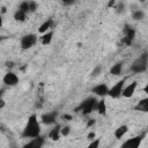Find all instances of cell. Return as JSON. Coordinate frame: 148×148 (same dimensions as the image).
<instances>
[{
  "instance_id": "obj_15",
  "label": "cell",
  "mask_w": 148,
  "mask_h": 148,
  "mask_svg": "<svg viewBox=\"0 0 148 148\" xmlns=\"http://www.w3.org/2000/svg\"><path fill=\"white\" fill-rule=\"evenodd\" d=\"M52 24H53V20L52 18H47L45 22H43L40 25H39V29H38V32L44 35L46 32H49V30L52 28Z\"/></svg>"
},
{
  "instance_id": "obj_24",
  "label": "cell",
  "mask_w": 148,
  "mask_h": 148,
  "mask_svg": "<svg viewBox=\"0 0 148 148\" xmlns=\"http://www.w3.org/2000/svg\"><path fill=\"white\" fill-rule=\"evenodd\" d=\"M113 9H114L116 14H123V13L126 10V7H125V2H123V1H120V2H117V3H116V6L113 7Z\"/></svg>"
},
{
  "instance_id": "obj_9",
  "label": "cell",
  "mask_w": 148,
  "mask_h": 148,
  "mask_svg": "<svg viewBox=\"0 0 148 148\" xmlns=\"http://www.w3.org/2000/svg\"><path fill=\"white\" fill-rule=\"evenodd\" d=\"M2 81H3V83H5L6 86H8V87H14V86H16V84L18 83L20 80H18V76H17L15 73L8 72V73L5 74Z\"/></svg>"
},
{
  "instance_id": "obj_20",
  "label": "cell",
  "mask_w": 148,
  "mask_h": 148,
  "mask_svg": "<svg viewBox=\"0 0 148 148\" xmlns=\"http://www.w3.org/2000/svg\"><path fill=\"white\" fill-rule=\"evenodd\" d=\"M132 18L134 21H142L145 18V12L142 9H135L132 12Z\"/></svg>"
},
{
  "instance_id": "obj_19",
  "label": "cell",
  "mask_w": 148,
  "mask_h": 148,
  "mask_svg": "<svg viewBox=\"0 0 148 148\" xmlns=\"http://www.w3.org/2000/svg\"><path fill=\"white\" fill-rule=\"evenodd\" d=\"M52 37H53V31H49V32L42 35V37H40V43H42L43 45H49V44L51 43V40H52Z\"/></svg>"
},
{
  "instance_id": "obj_23",
  "label": "cell",
  "mask_w": 148,
  "mask_h": 148,
  "mask_svg": "<svg viewBox=\"0 0 148 148\" xmlns=\"http://www.w3.org/2000/svg\"><path fill=\"white\" fill-rule=\"evenodd\" d=\"M17 9H20V10L27 13V14L30 13V1H22V2H20Z\"/></svg>"
},
{
  "instance_id": "obj_18",
  "label": "cell",
  "mask_w": 148,
  "mask_h": 148,
  "mask_svg": "<svg viewBox=\"0 0 148 148\" xmlns=\"http://www.w3.org/2000/svg\"><path fill=\"white\" fill-rule=\"evenodd\" d=\"M96 110H97V112H98L101 116H105V114H106V103H105V101H104L103 98H102L101 101H98Z\"/></svg>"
},
{
  "instance_id": "obj_26",
  "label": "cell",
  "mask_w": 148,
  "mask_h": 148,
  "mask_svg": "<svg viewBox=\"0 0 148 148\" xmlns=\"http://www.w3.org/2000/svg\"><path fill=\"white\" fill-rule=\"evenodd\" d=\"M71 133V127L69 126H62L61 127V135L62 136H67Z\"/></svg>"
},
{
  "instance_id": "obj_12",
  "label": "cell",
  "mask_w": 148,
  "mask_h": 148,
  "mask_svg": "<svg viewBox=\"0 0 148 148\" xmlns=\"http://www.w3.org/2000/svg\"><path fill=\"white\" fill-rule=\"evenodd\" d=\"M135 89H136V82H135V81H133V82H131L130 84L125 86V88H124V90H123V95H121V96H124V97H126V98H130V97H132V96L134 95Z\"/></svg>"
},
{
  "instance_id": "obj_33",
  "label": "cell",
  "mask_w": 148,
  "mask_h": 148,
  "mask_svg": "<svg viewBox=\"0 0 148 148\" xmlns=\"http://www.w3.org/2000/svg\"><path fill=\"white\" fill-rule=\"evenodd\" d=\"M143 92H146V94L148 95V81H147V83H146V86L143 87Z\"/></svg>"
},
{
  "instance_id": "obj_4",
  "label": "cell",
  "mask_w": 148,
  "mask_h": 148,
  "mask_svg": "<svg viewBox=\"0 0 148 148\" xmlns=\"http://www.w3.org/2000/svg\"><path fill=\"white\" fill-rule=\"evenodd\" d=\"M145 136H146L145 133H141L139 135L132 136V138L127 139L126 141H124L123 145L120 146V148H140V146H141Z\"/></svg>"
},
{
  "instance_id": "obj_35",
  "label": "cell",
  "mask_w": 148,
  "mask_h": 148,
  "mask_svg": "<svg viewBox=\"0 0 148 148\" xmlns=\"http://www.w3.org/2000/svg\"><path fill=\"white\" fill-rule=\"evenodd\" d=\"M5 12H6V7H2L1 8V13H5Z\"/></svg>"
},
{
  "instance_id": "obj_5",
  "label": "cell",
  "mask_w": 148,
  "mask_h": 148,
  "mask_svg": "<svg viewBox=\"0 0 148 148\" xmlns=\"http://www.w3.org/2000/svg\"><path fill=\"white\" fill-rule=\"evenodd\" d=\"M125 81H126V77L121 79L120 81L116 82L110 89H109V96L111 98H119L121 95H123V90L125 88Z\"/></svg>"
},
{
  "instance_id": "obj_25",
  "label": "cell",
  "mask_w": 148,
  "mask_h": 148,
  "mask_svg": "<svg viewBox=\"0 0 148 148\" xmlns=\"http://www.w3.org/2000/svg\"><path fill=\"white\" fill-rule=\"evenodd\" d=\"M101 145V139H94L92 141H90L88 148H99Z\"/></svg>"
},
{
  "instance_id": "obj_1",
  "label": "cell",
  "mask_w": 148,
  "mask_h": 148,
  "mask_svg": "<svg viewBox=\"0 0 148 148\" xmlns=\"http://www.w3.org/2000/svg\"><path fill=\"white\" fill-rule=\"evenodd\" d=\"M40 135V125L36 114H31L28 118V121L22 131V138L24 139H34Z\"/></svg>"
},
{
  "instance_id": "obj_22",
  "label": "cell",
  "mask_w": 148,
  "mask_h": 148,
  "mask_svg": "<svg viewBox=\"0 0 148 148\" xmlns=\"http://www.w3.org/2000/svg\"><path fill=\"white\" fill-rule=\"evenodd\" d=\"M102 72H103V67H102V65H97V66H95L94 69L91 71V73H90V77H91V79H96V77H98V76L102 74Z\"/></svg>"
},
{
  "instance_id": "obj_14",
  "label": "cell",
  "mask_w": 148,
  "mask_h": 148,
  "mask_svg": "<svg viewBox=\"0 0 148 148\" xmlns=\"http://www.w3.org/2000/svg\"><path fill=\"white\" fill-rule=\"evenodd\" d=\"M61 136V126L60 125H56L50 132H49V138L53 141L59 140Z\"/></svg>"
},
{
  "instance_id": "obj_13",
  "label": "cell",
  "mask_w": 148,
  "mask_h": 148,
  "mask_svg": "<svg viewBox=\"0 0 148 148\" xmlns=\"http://www.w3.org/2000/svg\"><path fill=\"white\" fill-rule=\"evenodd\" d=\"M134 110H135V111H140V112L148 113V97L140 99V101L135 104Z\"/></svg>"
},
{
  "instance_id": "obj_28",
  "label": "cell",
  "mask_w": 148,
  "mask_h": 148,
  "mask_svg": "<svg viewBox=\"0 0 148 148\" xmlns=\"http://www.w3.org/2000/svg\"><path fill=\"white\" fill-rule=\"evenodd\" d=\"M95 136H96V134H95V132H92V131H91V132H89V133H88V135H87V138H88L90 141H92V140L95 139Z\"/></svg>"
},
{
  "instance_id": "obj_30",
  "label": "cell",
  "mask_w": 148,
  "mask_h": 148,
  "mask_svg": "<svg viewBox=\"0 0 148 148\" xmlns=\"http://www.w3.org/2000/svg\"><path fill=\"white\" fill-rule=\"evenodd\" d=\"M73 3H74V0H72V1H62V5L64 6H71Z\"/></svg>"
},
{
  "instance_id": "obj_10",
  "label": "cell",
  "mask_w": 148,
  "mask_h": 148,
  "mask_svg": "<svg viewBox=\"0 0 148 148\" xmlns=\"http://www.w3.org/2000/svg\"><path fill=\"white\" fill-rule=\"evenodd\" d=\"M44 142H45V139L42 135H39V136L34 138L30 141H28L25 145H23L22 148H43Z\"/></svg>"
},
{
  "instance_id": "obj_16",
  "label": "cell",
  "mask_w": 148,
  "mask_h": 148,
  "mask_svg": "<svg viewBox=\"0 0 148 148\" xmlns=\"http://www.w3.org/2000/svg\"><path fill=\"white\" fill-rule=\"evenodd\" d=\"M123 66H124V62H123V61L116 62V64L110 68V73H111L112 75H114V76L121 75V73H123Z\"/></svg>"
},
{
  "instance_id": "obj_34",
  "label": "cell",
  "mask_w": 148,
  "mask_h": 148,
  "mask_svg": "<svg viewBox=\"0 0 148 148\" xmlns=\"http://www.w3.org/2000/svg\"><path fill=\"white\" fill-rule=\"evenodd\" d=\"M0 102H1V103H0V108L2 109V108H3V105H5V101H3V99H1Z\"/></svg>"
},
{
  "instance_id": "obj_31",
  "label": "cell",
  "mask_w": 148,
  "mask_h": 148,
  "mask_svg": "<svg viewBox=\"0 0 148 148\" xmlns=\"http://www.w3.org/2000/svg\"><path fill=\"white\" fill-rule=\"evenodd\" d=\"M95 123H96V121H95V119H89V121H88L87 126H88V127H90V126H92Z\"/></svg>"
},
{
  "instance_id": "obj_3",
  "label": "cell",
  "mask_w": 148,
  "mask_h": 148,
  "mask_svg": "<svg viewBox=\"0 0 148 148\" xmlns=\"http://www.w3.org/2000/svg\"><path fill=\"white\" fill-rule=\"evenodd\" d=\"M97 103H98V101L95 97H88V98H86L84 101H82L80 103V105L75 109V111L81 112L83 116L90 114L92 112V110L97 108Z\"/></svg>"
},
{
  "instance_id": "obj_17",
  "label": "cell",
  "mask_w": 148,
  "mask_h": 148,
  "mask_svg": "<svg viewBox=\"0 0 148 148\" xmlns=\"http://www.w3.org/2000/svg\"><path fill=\"white\" fill-rule=\"evenodd\" d=\"M127 131H128V127H127L126 125H120V126L117 127L116 131H114V138L118 139V140H120V139L127 133Z\"/></svg>"
},
{
  "instance_id": "obj_32",
  "label": "cell",
  "mask_w": 148,
  "mask_h": 148,
  "mask_svg": "<svg viewBox=\"0 0 148 148\" xmlns=\"http://www.w3.org/2000/svg\"><path fill=\"white\" fill-rule=\"evenodd\" d=\"M62 118H64V119H66V120H71L73 117H72L71 114H64V117H62Z\"/></svg>"
},
{
  "instance_id": "obj_8",
  "label": "cell",
  "mask_w": 148,
  "mask_h": 148,
  "mask_svg": "<svg viewBox=\"0 0 148 148\" xmlns=\"http://www.w3.org/2000/svg\"><path fill=\"white\" fill-rule=\"evenodd\" d=\"M57 117H58V111H50V112L43 113L40 116V120L45 125H52L56 123Z\"/></svg>"
},
{
  "instance_id": "obj_27",
  "label": "cell",
  "mask_w": 148,
  "mask_h": 148,
  "mask_svg": "<svg viewBox=\"0 0 148 148\" xmlns=\"http://www.w3.org/2000/svg\"><path fill=\"white\" fill-rule=\"evenodd\" d=\"M37 7H38V5L35 1H30V13H34L37 9Z\"/></svg>"
},
{
  "instance_id": "obj_11",
  "label": "cell",
  "mask_w": 148,
  "mask_h": 148,
  "mask_svg": "<svg viewBox=\"0 0 148 148\" xmlns=\"http://www.w3.org/2000/svg\"><path fill=\"white\" fill-rule=\"evenodd\" d=\"M109 89H110V88H109L105 83H99V84H97V86L92 87L91 92H92V94H95L96 96L104 97V96H106V95L109 94Z\"/></svg>"
},
{
  "instance_id": "obj_29",
  "label": "cell",
  "mask_w": 148,
  "mask_h": 148,
  "mask_svg": "<svg viewBox=\"0 0 148 148\" xmlns=\"http://www.w3.org/2000/svg\"><path fill=\"white\" fill-rule=\"evenodd\" d=\"M114 6H116V1H114V0H111V1H109V2H108V7H109V8L114 7Z\"/></svg>"
},
{
  "instance_id": "obj_7",
  "label": "cell",
  "mask_w": 148,
  "mask_h": 148,
  "mask_svg": "<svg viewBox=\"0 0 148 148\" xmlns=\"http://www.w3.org/2000/svg\"><path fill=\"white\" fill-rule=\"evenodd\" d=\"M36 43H37V35H35V34L24 35V36L21 38V40H20V45H21L22 50L31 49Z\"/></svg>"
},
{
  "instance_id": "obj_6",
  "label": "cell",
  "mask_w": 148,
  "mask_h": 148,
  "mask_svg": "<svg viewBox=\"0 0 148 148\" xmlns=\"http://www.w3.org/2000/svg\"><path fill=\"white\" fill-rule=\"evenodd\" d=\"M123 32H124V37L121 38V43L125 44L126 46L132 45V43H133V40L135 38V30L131 25L126 24L124 30H123Z\"/></svg>"
},
{
  "instance_id": "obj_2",
  "label": "cell",
  "mask_w": 148,
  "mask_h": 148,
  "mask_svg": "<svg viewBox=\"0 0 148 148\" xmlns=\"http://www.w3.org/2000/svg\"><path fill=\"white\" fill-rule=\"evenodd\" d=\"M147 68H148V53L143 52L132 62L130 71L134 74H139V73H143Z\"/></svg>"
},
{
  "instance_id": "obj_21",
  "label": "cell",
  "mask_w": 148,
  "mask_h": 148,
  "mask_svg": "<svg viewBox=\"0 0 148 148\" xmlns=\"http://www.w3.org/2000/svg\"><path fill=\"white\" fill-rule=\"evenodd\" d=\"M14 18L15 21H18V22H24L27 20V13L17 9L15 13H14Z\"/></svg>"
}]
</instances>
